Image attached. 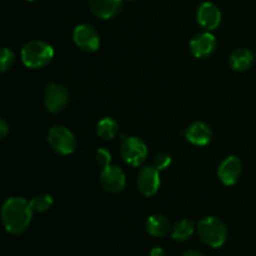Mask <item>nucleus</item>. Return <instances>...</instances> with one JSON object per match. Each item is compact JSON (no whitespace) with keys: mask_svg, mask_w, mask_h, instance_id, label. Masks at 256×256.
Wrapping results in <instances>:
<instances>
[{"mask_svg":"<svg viewBox=\"0 0 256 256\" xmlns=\"http://www.w3.org/2000/svg\"><path fill=\"white\" fill-rule=\"evenodd\" d=\"M28 2H34V0H28Z\"/></svg>","mask_w":256,"mask_h":256,"instance_id":"a878e982","label":"nucleus"},{"mask_svg":"<svg viewBox=\"0 0 256 256\" xmlns=\"http://www.w3.org/2000/svg\"><path fill=\"white\" fill-rule=\"evenodd\" d=\"M32 212H44L52 206V196L48 194H39L29 202Z\"/></svg>","mask_w":256,"mask_h":256,"instance_id":"6ab92c4d","label":"nucleus"},{"mask_svg":"<svg viewBox=\"0 0 256 256\" xmlns=\"http://www.w3.org/2000/svg\"><path fill=\"white\" fill-rule=\"evenodd\" d=\"M230 62L236 72H246L254 62V54L248 49H238L232 52Z\"/></svg>","mask_w":256,"mask_h":256,"instance_id":"dca6fc26","label":"nucleus"},{"mask_svg":"<svg viewBox=\"0 0 256 256\" xmlns=\"http://www.w3.org/2000/svg\"><path fill=\"white\" fill-rule=\"evenodd\" d=\"M122 0H89V8L95 16L100 19H112L122 9Z\"/></svg>","mask_w":256,"mask_h":256,"instance_id":"9b49d317","label":"nucleus"},{"mask_svg":"<svg viewBox=\"0 0 256 256\" xmlns=\"http://www.w3.org/2000/svg\"><path fill=\"white\" fill-rule=\"evenodd\" d=\"M122 156L132 166H140L146 160V145L139 138H128L122 144Z\"/></svg>","mask_w":256,"mask_h":256,"instance_id":"39448f33","label":"nucleus"},{"mask_svg":"<svg viewBox=\"0 0 256 256\" xmlns=\"http://www.w3.org/2000/svg\"><path fill=\"white\" fill-rule=\"evenodd\" d=\"M216 49V39L210 32L196 35L190 42V50L195 58H206Z\"/></svg>","mask_w":256,"mask_h":256,"instance_id":"ddd939ff","label":"nucleus"},{"mask_svg":"<svg viewBox=\"0 0 256 256\" xmlns=\"http://www.w3.org/2000/svg\"><path fill=\"white\" fill-rule=\"evenodd\" d=\"M32 216L30 204L22 198H10L2 205V222L9 234H22L32 222Z\"/></svg>","mask_w":256,"mask_h":256,"instance_id":"f257e3e1","label":"nucleus"},{"mask_svg":"<svg viewBox=\"0 0 256 256\" xmlns=\"http://www.w3.org/2000/svg\"><path fill=\"white\" fill-rule=\"evenodd\" d=\"M8 132H9V126H8L6 122L4 119H2V122H0V135H2V139L6 138Z\"/></svg>","mask_w":256,"mask_h":256,"instance_id":"5701e85b","label":"nucleus"},{"mask_svg":"<svg viewBox=\"0 0 256 256\" xmlns=\"http://www.w3.org/2000/svg\"><path fill=\"white\" fill-rule=\"evenodd\" d=\"M74 42L80 49L88 52H94L100 48L99 34L89 24H80L75 28Z\"/></svg>","mask_w":256,"mask_h":256,"instance_id":"0eeeda50","label":"nucleus"},{"mask_svg":"<svg viewBox=\"0 0 256 256\" xmlns=\"http://www.w3.org/2000/svg\"><path fill=\"white\" fill-rule=\"evenodd\" d=\"M182 256H205V255L202 254V252H196V250H189V252H184Z\"/></svg>","mask_w":256,"mask_h":256,"instance_id":"393cba45","label":"nucleus"},{"mask_svg":"<svg viewBox=\"0 0 256 256\" xmlns=\"http://www.w3.org/2000/svg\"><path fill=\"white\" fill-rule=\"evenodd\" d=\"M119 125L112 118H104L98 124V135L104 140H112L116 136Z\"/></svg>","mask_w":256,"mask_h":256,"instance_id":"a211bd4d","label":"nucleus"},{"mask_svg":"<svg viewBox=\"0 0 256 256\" xmlns=\"http://www.w3.org/2000/svg\"><path fill=\"white\" fill-rule=\"evenodd\" d=\"M22 62L30 69H40L52 62L54 58V49L50 44L40 40H34L22 48Z\"/></svg>","mask_w":256,"mask_h":256,"instance_id":"7ed1b4c3","label":"nucleus"},{"mask_svg":"<svg viewBox=\"0 0 256 256\" xmlns=\"http://www.w3.org/2000/svg\"><path fill=\"white\" fill-rule=\"evenodd\" d=\"M96 162L98 164L102 165V166H108L110 165V162H112V154L108 152L106 149H99L96 152Z\"/></svg>","mask_w":256,"mask_h":256,"instance_id":"4be33fe9","label":"nucleus"},{"mask_svg":"<svg viewBox=\"0 0 256 256\" xmlns=\"http://www.w3.org/2000/svg\"><path fill=\"white\" fill-rule=\"evenodd\" d=\"M185 138L188 142H190L194 145H199V146H205L212 142V132L205 122H194L188 128L186 132H185Z\"/></svg>","mask_w":256,"mask_h":256,"instance_id":"4468645a","label":"nucleus"},{"mask_svg":"<svg viewBox=\"0 0 256 256\" xmlns=\"http://www.w3.org/2000/svg\"><path fill=\"white\" fill-rule=\"evenodd\" d=\"M149 256H166V254H165V252L162 248L156 246V248H154V249H152Z\"/></svg>","mask_w":256,"mask_h":256,"instance_id":"b1692460","label":"nucleus"},{"mask_svg":"<svg viewBox=\"0 0 256 256\" xmlns=\"http://www.w3.org/2000/svg\"><path fill=\"white\" fill-rule=\"evenodd\" d=\"M48 142L50 146L62 155H70L76 149V139L70 130L64 126H54L49 130Z\"/></svg>","mask_w":256,"mask_h":256,"instance_id":"20e7f679","label":"nucleus"},{"mask_svg":"<svg viewBox=\"0 0 256 256\" xmlns=\"http://www.w3.org/2000/svg\"><path fill=\"white\" fill-rule=\"evenodd\" d=\"M160 182L159 170L155 166H145L138 175V188L144 196L152 198L159 192Z\"/></svg>","mask_w":256,"mask_h":256,"instance_id":"6e6552de","label":"nucleus"},{"mask_svg":"<svg viewBox=\"0 0 256 256\" xmlns=\"http://www.w3.org/2000/svg\"><path fill=\"white\" fill-rule=\"evenodd\" d=\"M240 175H242V162L239 158L229 156L220 165L219 178L228 186L236 184Z\"/></svg>","mask_w":256,"mask_h":256,"instance_id":"f8f14e48","label":"nucleus"},{"mask_svg":"<svg viewBox=\"0 0 256 256\" xmlns=\"http://www.w3.org/2000/svg\"><path fill=\"white\" fill-rule=\"evenodd\" d=\"M14 52L8 48H2V52H0V66H2V72H8L12 68V62H14Z\"/></svg>","mask_w":256,"mask_h":256,"instance_id":"aec40b11","label":"nucleus"},{"mask_svg":"<svg viewBox=\"0 0 256 256\" xmlns=\"http://www.w3.org/2000/svg\"><path fill=\"white\" fill-rule=\"evenodd\" d=\"M200 239L210 248L219 249L226 242L228 229L224 222L215 216H206L198 224Z\"/></svg>","mask_w":256,"mask_h":256,"instance_id":"f03ea898","label":"nucleus"},{"mask_svg":"<svg viewBox=\"0 0 256 256\" xmlns=\"http://www.w3.org/2000/svg\"><path fill=\"white\" fill-rule=\"evenodd\" d=\"M170 164H172V156L168 154H159L154 160V166L156 168L159 172L169 168Z\"/></svg>","mask_w":256,"mask_h":256,"instance_id":"412c9836","label":"nucleus"},{"mask_svg":"<svg viewBox=\"0 0 256 256\" xmlns=\"http://www.w3.org/2000/svg\"><path fill=\"white\" fill-rule=\"evenodd\" d=\"M68 102H69V92L68 89L62 84L58 82H52L48 85L46 90H45V106L50 112H62L65 106H66Z\"/></svg>","mask_w":256,"mask_h":256,"instance_id":"423d86ee","label":"nucleus"},{"mask_svg":"<svg viewBox=\"0 0 256 256\" xmlns=\"http://www.w3.org/2000/svg\"><path fill=\"white\" fill-rule=\"evenodd\" d=\"M198 22L204 29L215 30L222 22V12L212 2H202L198 9Z\"/></svg>","mask_w":256,"mask_h":256,"instance_id":"9d476101","label":"nucleus"},{"mask_svg":"<svg viewBox=\"0 0 256 256\" xmlns=\"http://www.w3.org/2000/svg\"><path fill=\"white\" fill-rule=\"evenodd\" d=\"M195 232V225L194 222L190 220H182V222H176L175 226L172 230V238L175 242H186L188 239L192 236Z\"/></svg>","mask_w":256,"mask_h":256,"instance_id":"f3484780","label":"nucleus"},{"mask_svg":"<svg viewBox=\"0 0 256 256\" xmlns=\"http://www.w3.org/2000/svg\"><path fill=\"white\" fill-rule=\"evenodd\" d=\"M170 229H172V225H170L169 219L164 215H152L146 222V232L158 239L166 236L170 232Z\"/></svg>","mask_w":256,"mask_h":256,"instance_id":"2eb2a0df","label":"nucleus"},{"mask_svg":"<svg viewBox=\"0 0 256 256\" xmlns=\"http://www.w3.org/2000/svg\"><path fill=\"white\" fill-rule=\"evenodd\" d=\"M100 184L108 192H120L126 184L124 172L118 166L108 165L100 172Z\"/></svg>","mask_w":256,"mask_h":256,"instance_id":"1a4fd4ad","label":"nucleus"}]
</instances>
